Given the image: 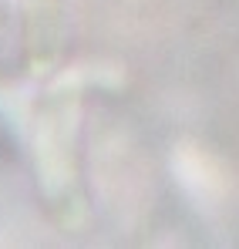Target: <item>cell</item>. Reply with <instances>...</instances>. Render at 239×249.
<instances>
[{"instance_id": "obj_1", "label": "cell", "mask_w": 239, "mask_h": 249, "mask_svg": "<svg viewBox=\"0 0 239 249\" xmlns=\"http://www.w3.org/2000/svg\"><path fill=\"white\" fill-rule=\"evenodd\" d=\"M78 84L81 71H71L57 78L51 88V108L40 118L37 131V168L44 192L61 202L64 192L74 182V165H71V135H74V105H78Z\"/></svg>"}]
</instances>
